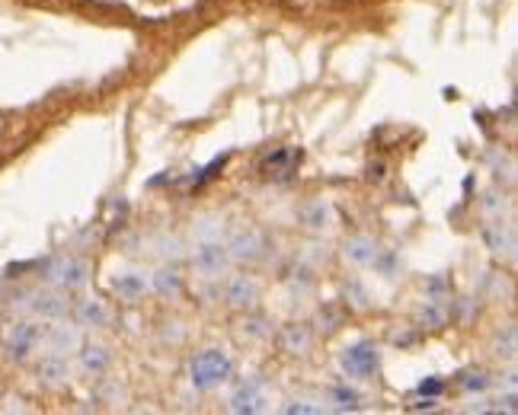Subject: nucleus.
<instances>
[{
  "label": "nucleus",
  "instance_id": "nucleus-26",
  "mask_svg": "<svg viewBox=\"0 0 518 415\" xmlns=\"http://www.w3.org/2000/svg\"><path fill=\"white\" fill-rule=\"evenodd\" d=\"M487 386H489L487 374H474L470 380H464V390H487Z\"/></svg>",
  "mask_w": 518,
  "mask_h": 415
},
{
  "label": "nucleus",
  "instance_id": "nucleus-25",
  "mask_svg": "<svg viewBox=\"0 0 518 415\" xmlns=\"http://www.w3.org/2000/svg\"><path fill=\"white\" fill-rule=\"evenodd\" d=\"M307 249H311V253H304V259H311L314 265H320V263H327V259H329V246H327V243H311Z\"/></svg>",
  "mask_w": 518,
  "mask_h": 415
},
{
  "label": "nucleus",
  "instance_id": "nucleus-15",
  "mask_svg": "<svg viewBox=\"0 0 518 415\" xmlns=\"http://www.w3.org/2000/svg\"><path fill=\"white\" fill-rule=\"evenodd\" d=\"M343 259L349 265H374L378 263V243L372 240V237H352V240H346L343 246Z\"/></svg>",
  "mask_w": 518,
  "mask_h": 415
},
{
  "label": "nucleus",
  "instance_id": "nucleus-6",
  "mask_svg": "<svg viewBox=\"0 0 518 415\" xmlns=\"http://www.w3.org/2000/svg\"><path fill=\"white\" fill-rule=\"evenodd\" d=\"M83 345V335H81V326H67V323H58L55 326H45V335H42V349H48L51 355H74V351Z\"/></svg>",
  "mask_w": 518,
  "mask_h": 415
},
{
  "label": "nucleus",
  "instance_id": "nucleus-13",
  "mask_svg": "<svg viewBox=\"0 0 518 415\" xmlns=\"http://www.w3.org/2000/svg\"><path fill=\"white\" fill-rule=\"evenodd\" d=\"M67 377H71V367H67V358L65 355H45L42 361H39V380H42L48 390H61V386L67 384Z\"/></svg>",
  "mask_w": 518,
  "mask_h": 415
},
{
  "label": "nucleus",
  "instance_id": "nucleus-22",
  "mask_svg": "<svg viewBox=\"0 0 518 415\" xmlns=\"http://www.w3.org/2000/svg\"><path fill=\"white\" fill-rule=\"evenodd\" d=\"M448 323V310L442 304H426L419 310V326L423 329H442Z\"/></svg>",
  "mask_w": 518,
  "mask_h": 415
},
{
  "label": "nucleus",
  "instance_id": "nucleus-27",
  "mask_svg": "<svg viewBox=\"0 0 518 415\" xmlns=\"http://www.w3.org/2000/svg\"><path fill=\"white\" fill-rule=\"evenodd\" d=\"M438 390H442V384H438V380H429V384L419 386V393H438Z\"/></svg>",
  "mask_w": 518,
  "mask_h": 415
},
{
  "label": "nucleus",
  "instance_id": "nucleus-7",
  "mask_svg": "<svg viewBox=\"0 0 518 415\" xmlns=\"http://www.w3.org/2000/svg\"><path fill=\"white\" fill-rule=\"evenodd\" d=\"M266 253V237L259 230H241L227 243V255L231 263H256Z\"/></svg>",
  "mask_w": 518,
  "mask_h": 415
},
{
  "label": "nucleus",
  "instance_id": "nucleus-21",
  "mask_svg": "<svg viewBox=\"0 0 518 415\" xmlns=\"http://www.w3.org/2000/svg\"><path fill=\"white\" fill-rule=\"evenodd\" d=\"M241 335L250 339V342H263V339L272 335V323L266 320V316H247V320L241 323Z\"/></svg>",
  "mask_w": 518,
  "mask_h": 415
},
{
  "label": "nucleus",
  "instance_id": "nucleus-20",
  "mask_svg": "<svg viewBox=\"0 0 518 415\" xmlns=\"http://www.w3.org/2000/svg\"><path fill=\"white\" fill-rule=\"evenodd\" d=\"M298 160H301V151H278L276 157H269V160L263 163V173L266 176H288Z\"/></svg>",
  "mask_w": 518,
  "mask_h": 415
},
{
  "label": "nucleus",
  "instance_id": "nucleus-5",
  "mask_svg": "<svg viewBox=\"0 0 518 415\" xmlns=\"http://www.w3.org/2000/svg\"><path fill=\"white\" fill-rule=\"evenodd\" d=\"M227 263H231V255H227V246H221L218 240H208V243H198L196 253H192V265L202 278L215 281L227 272Z\"/></svg>",
  "mask_w": 518,
  "mask_h": 415
},
{
  "label": "nucleus",
  "instance_id": "nucleus-1",
  "mask_svg": "<svg viewBox=\"0 0 518 415\" xmlns=\"http://www.w3.org/2000/svg\"><path fill=\"white\" fill-rule=\"evenodd\" d=\"M42 278L58 291H81L90 278V265L77 255H55L42 265Z\"/></svg>",
  "mask_w": 518,
  "mask_h": 415
},
{
  "label": "nucleus",
  "instance_id": "nucleus-10",
  "mask_svg": "<svg viewBox=\"0 0 518 415\" xmlns=\"http://www.w3.org/2000/svg\"><path fill=\"white\" fill-rule=\"evenodd\" d=\"M74 355H77V367L83 377H102L110 371V349H102V345H81Z\"/></svg>",
  "mask_w": 518,
  "mask_h": 415
},
{
  "label": "nucleus",
  "instance_id": "nucleus-19",
  "mask_svg": "<svg viewBox=\"0 0 518 415\" xmlns=\"http://www.w3.org/2000/svg\"><path fill=\"white\" fill-rule=\"evenodd\" d=\"M112 288H116V294L122 300H141L147 294L145 275H119L116 281H112Z\"/></svg>",
  "mask_w": 518,
  "mask_h": 415
},
{
  "label": "nucleus",
  "instance_id": "nucleus-17",
  "mask_svg": "<svg viewBox=\"0 0 518 415\" xmlns=\"http://www.w3.org/2000/svg\"><path fill=\"white\" fill-rule=\"evenodd\" d=\"M311 342H314V335H311L307 326H301V323H292V326H285L282 333H278V345H282L288 355H304V351L311 349Z\"/></svg>",
  "mask_w": 518,
  "mask_h": 415
},
{
  "label": "nucleus",
  "instance_id": "nucleus-3",
  "mask_svg": "<svg viewBox=\"0 0 518 415\" xmlns=\"http://www.w3.org/2000/svg\"><path fill=\"white\" fill-rule=\"evenodd\" d=\"M42 335H45V326L36 320H20L10 326L7 333V358L22 365V361H30L32 351L42 349Z\"/></svg>",
  "mask_w": 518,
  "mask_h": 415
},
{
  "label": "nucleus",
  "instance_id": "nucleus-4",
  "mask_svg": "<svg viewBox=\"0 0 518 415\" xmlns=\"http://www.w3.org/2000/svg\"><path fill=\"white\" fill-rule=\"evenodd\" d=\"M20 310H26V314L36 316V320L55 323L67 314V298H65V291H58V288H48V291H30V294H22Z\"/></svg>",
  "mask_w": 518,
  "mask_h": 415
},
{
  "label": "nucleus",
  "instance_id": "nucleus-14",
  "mask_svg": "<svg viewBox=\"0 0 518 415\" xmlns=\"http://www.w3.org/2000/svg\"><path fill=\"white\" fill-rule=\"evenodd\" d=\"M483 243H487L489 253L496 255H515V230L503 220L483 227Z\"/></svg>",
  "mask_w": 518,
  "mask_h": 415
},
{
  "label": "nucleus",
  "instance_id": "nucleus-11",
  "mask_svg": "<svg viewBox=\"0 0 518 415\" xmlns=\"http://www.w3.org/2000/svg\"><path fill=\"white\" fill-rule=\"evenodd\" d=\"M74 320L83 329H102L110 326V307L102 304L100 298H83L81 304L74 307Z\"/></svg>",
  "mask_w": 518,
  "mask_h": 415
},
{
  "label": "nucleus",
  "instance_id": "nucleus-24",
  "mask_svg": "<svg viewBox=\"0 0 518 415\" xmlns=\"http://www.w3.org/2000/svg\"><path fill=\"white\" fill-rule=\"evenodd\" d=\"M358 400H362V396H358L356 390H346V386H336L333 390L336 409H358Z\"/></svg>",
  "mask_w": 518,
  "mask_h": 415
},
{
  "label": "nucleus",
  "instance_id": "nucleus-2",
  "mask_svg": "<svg viewBox=\"0 0 518 415\" xmlns=\"http://www.w3.org/2000/svg\"><path fill=\"white\" fill-rule=\"evenodd\" d=\"M231 371H234V365H231V358L224 355V351L218 349H205L202 355L192 358V386L196 390H215V386H221L227 377H231Z\"/></svg>",
  "mask_w": 518,
  "mask_h": 415
},
{
  "label": "nucleus",
  "instance_id": "nucleus-16",
  "mask_svg": "<svg viewBox=\"0 0 518 415\" xmlns=\"http://www.w3.org/2000/svg\"><path fill=\"white\" fill-rule=\"evenodd\" d=\"M298 220L307 230H323L333 224V204L329 202H307L298 208Z\"/></svg>",
  "mask_w": 518,
  "mask_h": 415
},
{
  "label": "nucleus",
  "instance_id": "nucleus-9",
  "mask_svg": "<svg viewBox=\"0 0 518 415\" xmlns=\"http://www.w3.org/2000/svg\"><path fill=\"white\" fill-rule=\"evenodd\" d=\"M266 402V393H263V380H243L237 386L234 393H231V412H259Z\"/></svg>",
  "mask_w": 518,
  "mask_h": 415
},
{
  "label": "nucleus",
  "instance_id": "nucleus-23",
  "mask_svg": "<svg viewBox=\"0 0 518 415\" xmlns=\"http://www.w3.org/2000/svg\"><path fill=\"white\" fill-rule=\"evenodd\" d=\"M480 208L487 218H493V214H503L505 212V195H499V192H487V195L480 198Z\"/></svg>",
  "mask_w": 518,
  "mask_h": 415
},
{
  "label": "nucleus",
  "instance_id": "nucleus-12",
  "mask_svg": "<svg viewBox=\"0 0 518 415\" xmlns=\"http://www.w3.org/2000/svg\"><path fill=\"white\" fill-rule=\"evenodd\" d=\"M224 300H227V304H234V307H256V300H259V284H256L253 278H247V275L227 278Z\"/></svg>",
  "mask_w": 518,
  "mask_h": 415
},
{
  "label": "nucleus",
  "instance_id": "nucleus-28",
  "mask_svg": "<svg viewBox=\"0 0 518 415\" xmlns=\"http://www.w3.org/2000/svg\"><path fill=\"white\" fill-rule=\"evenodd\" d=\"M368 176H372V179H381V176H384V167L378 163V167H372V173H368Z\"/></svg>",
  "mask_w": 518,
  "mask_h": 415
},
{
  "label": "nucleus",
  "instance_id": "nucleus-8",
  "mask_svg": "<svg viewBox=\"0 0 518 415\" xmlns=\"http://www.w3.org/2000/svg\"><path fill=\"white\" fill-rule=\"evenodd\" d=\"M339 365H343V371L349 374V377H368V374L378 371V351H374L372 345L358 342L343 351Z\"/></svg>",
  "mask_w": 518,
  "mask_h": 415
},
{
  "label": "nucleus",
  "instance_id": "nucleus-18",
  "mask_svg": "<svg viewBox=\"0 0 518 415\" xmlns=\"http://www.w3.org/2000/svg\"><path fill=\"white\" fill-rule=\"evenodd\" d=\"M151 288L161 294V298L173 300V298H180V294H183V275H180L176 269H161L157 275H154Z\"/></svg>",
  "mask_w": 518,
  "mask_h": 415
}]
</instances>
